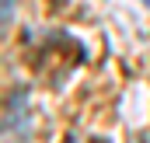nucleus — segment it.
<instances>
[{"label": "nucleus", "mask_w": 150, "mask_h": 143, "mask_svg": "<svg viewBox=\"0 0 150 143\" xmlns=\"http://www.w3.org/2000/svg\"><path fill=\"white\" fill-rule=\"evenodd\" d=\"M4 133H7V140L14 136V143L28 140V91H25V87H14V91L7 94Z\"/></svg>", "instance_id": "obj_1"}, {"label": "nucleus", "mask_w": 150, "mask_h": 143, "mask_svg": "<svg viewBox=\"0 0 150 143\" xmlns=\"http://www.w3.org/2000/svg\"><path fill=\"white\" fill-rule=\"evenodd\" d=\"M11 18H14V0H4V28H11Z\"/></svg>", "instance_id": "obj_2"}]
</instances>
